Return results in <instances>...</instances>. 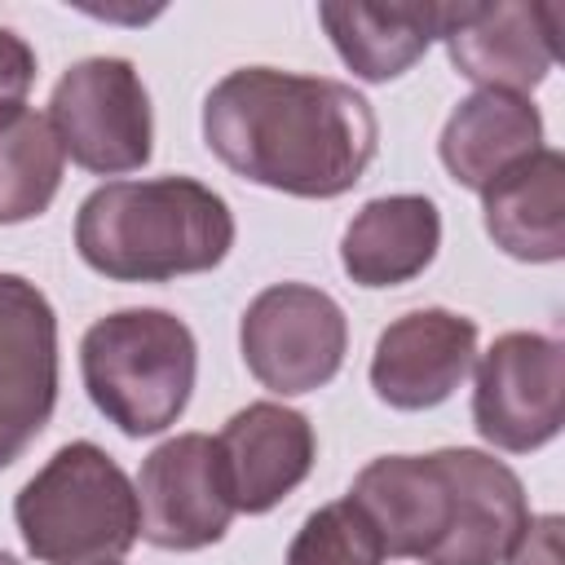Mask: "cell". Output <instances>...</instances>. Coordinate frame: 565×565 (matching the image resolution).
<instances>
[{"label": "cell", "mask_w": 565, "mask_h": 565, "mask_svg": "<svg viewBox=\"0 0 565 565\" xmlns=\"http://www.w3.org/2000/svg\"><path fill=\"white\" fill-rule=\"evenodd\" d=\"M503 565H565V547H561V516H530L521 543L512 547V556Z\"/></svg>", "instance_id": "44dd1931"}, {"label": "cell", "mask_w": 565, "mask_h": 565, "mask_svg": "<svg viewBox=\"0 0 565 565\" xmlns=\"http://www.w3.org/2000/svg\"><path fill=\"white\" fill-rule=\"evenodd\" d=\"M543 150V115L530 97L516 93H494V88H477L468 93L437 141V154L446 163V172L463 185V190H486L499 172H508L512 163H521L525 154Z\"/></svg>", "instance_id": "e0dca14e"}, {"label": "cell", "mask_w": 565, "mask_h": 565, "mask_svg": "<svg viewBox=\"0 0 565 565\" xmlns=\"http://www.w3.org/2000/svg\"><path fill=\"white\" fill-rule=\"evenodd\" d=\"M216 455L234 512L260 516L313 472L318 437L313 424L282 402H247L216 433Z\"/></svg>", "instance_id": "4fadbf2b"}, {"label": "cell", "mask_w": 565, "mask_h": 565, "mask_svg": "<svg viewBox=\"0 0 565 565\" xmlns=\"http://www.w3.org/2000/svg\"><path fill=\"white\" fill-rule=\"evenodd\" d=\"M62 154L97 177L137 172L154 154L150 93L128 57H84L49 93Z\"/></svg>", "instance_id": "8992f818"}, {"label": "cell", "mask_w": 565, "mask_h": 565, "mask_svg": "<svg viewBox=\"0 0 565 565\" xmlns=\"http://www.w3.org/2000/svg\"><path fill=\"white\" fill-rule=\"evenodd\" d=\"M0 565H18V556H9V552L0 547Z\"/></svg>", "instance_id": "7402d4cb"}, {"label": "cell", "mask_w": 565, "mask_h": 565, "mask_svg": "<svg viewBox=\"0 0 565 565\" xmlns=\"http://www.w3.org/2000/svg\"><path fill=\"white\" fill-rule=\"evenodd\" d=\"M203 141L252 185L296 199H340L371 168L380 124L353 84L238 66L203 97Z\"/></svg>", "instance_id": "6da1fadb"}, {"label": "cell", "mask_w": 565, "mask_h": 565, "mask_svg": "<svg viewBox=\"0 0 565 565\" xmlns=\"http://www.w3.org/2000/svg\"><path fill=\"white\" fill-rule=\"evenodd\" d=\"M349 499L375 525L384 556L424 565H503L530 525L521 477L468 446L433 455H380Z\"/></svg>", "instance_id": "7a4b0ae2"}, {"label": "cell", "mask_w": 565, "mask_h": 565, "mask_svg": "<svg viewBox=\"0 0 565 565\" xmlns=\"http://www.w3.org/2000/svg\"><path fill=\"white\" fill-rule=\"evenodd\" d=\"M486 234L516 260L552 265L565 256V154L543 146L481 190Z\"/></svg>", "instance_id": "9a60e30c"}, {"label": "cell", "mask_w": 565, "mask_h": 565, "mask_svg": "<svg viewBox=\"0 0 565 565\" xmlns=\"http://www.w3.org/2000/svg\"><path fill=\"white\" fill-rule=\"evenodd\" d=\"M459 4L415 0V4H318V22L327 26L340 62L366 79L388 84L406 75L433 40H446V31L459 22Z\"/></svg>", "instance_id": "5bb4252c"}, {"label": "cell", "mask_w": 565, "mask_h": 565, "mask_svg": "<svg viewBox=\"0 0 565 565\" xmlns=\"http://www.w3.org/2000/svg\"><path fill=\"white\" fill-rule=\"evenodd\" d=\"M441 247V212L428 194H384L353 212L340 238V265L358 287H397L419 278Z\"/></svg>", "instance_id": "2e32d148"}, {"label": "cell", "mask_w": 565, "mask_h": 565, "mask_svg": "<svg viewBox=\"0 0 565 565\" xmlns=\"http://www.w3.org/2000/svg\"><path fill=\"white\" fill-rule=\"evenodd\" d=\"M238 349L269 393L296 397L335 380L349 353V322L322 287L274 282L243 309Z\"/></svg>", "instance_id": "52a82bcc"}, {"label": "cell", "mask_w": 565, "mask_h": 565, "mask_svg": "<svg viewBox=\"0 0 565 565\" xmlns=\"http://www.w3.org/2000/svg\"><path fill=\"white\" fill-rule=\"evenodd\" d=\"M141 539L163 552H199L225 539L234 521L216 437L177 433L141 459L137 472Z\"/></svg>", "instance_id": "9c48e42d"}, {"label": "cell", "mask_w": 565, "mask_h": 565, "mask_svg": "<svg viewBox=\"0 0 565 565\" xmlns=\"http://www.w3.org/2000/svg\"><path fill=\"white\" fill-rule=\"evenodd\" d=\"M556 4L463 0L459 22L446 31V53L455 71L477 88L525 97L556 66Z\"/></svg>", "instance_id": "7c38bea8"}, {"label": "cell", "mask_w": 565, "mask_h": 565, "mask_svg": "<svg viewBox=\"0 0 565 565\" xmlns=\"http://www.w3.org/2000/svg\"><path fill=\"white\" fill-rule=\"evenodd\" d=\"M477 322L455 309H411L393 318L371 353V388L393 411L441 406L472 371Z\"/></svg>", "instance_id": "8fae6325"}, {"label": "cell", "mask_w": 565, "mask_h": 565, "mask_svg": "<svg viewBox=\"0 0 565 565\" xmlns=\"http://www.w3.org/2000/svg\"><path fill=\"white\" fill-rule=\"evenodd\" d=\"M234 247L230 203L194 177L97 185L75 212L79 260L110 282H172L216 269Z\"/></svg>", "instance_id": "3957f363"}, {"label": "cell", "mask_w": 565, "mask_h": 565, "mask_svg": "<svg viewBox=\"0 0 565 565\" xmlns=\"http://www.w3.org/2000/svg\"><path fill=\"white\" fill-rule=\"evenodd\" d=\"M194 371V331L168 309H115L79 340L84 388L128 437H154L177 424L190 406Z\"/></svg>", "instance_id": "5b68a950"}, {"label": "cell", "mask_w": 565, "mask_h": 565, "mask_svg": "<svg viewBox=\"0 0 565 565\" xmlns=\"http://www.w3.org/2000/svg\"><path fill=\"white\" fill-rule=\"evenodd\" d=\"M282 565H384V543L362 508L344 494L305 516Z\"/></svg>", "instance_id": "d6986e66"}, {"label": "cell", "mask_w": 565, "mask_h": 565, "mask_svg": "<svg viewBox=\"0 0 565 565\" xmlns=\"http://www.w3.org/2000/svg\"><path fill=\"white\" fill-rule=\"evenodd\" d=\"M565 419V344L543 331H503L477 362L472 424L508 450L530 455L561 433Z\"/></svg>", "instance_id": "ba28073f"}, {"label": "cell", "mask_w": 565, "mask_h": 565, "mask_svg": "<svg viewBox=\"0 0 565 565\" xmlns=\"http://www.w3.org/2000/svg\"><path fill=\"white\" fill-rule=\"evenodd\" d=\"M57 406V313L49 296L0 274V468L44 433Z\"/></svg>", "instance_id": "30bf717a"}, {"label": "cell", "mask_w": 565, "mask_h": 565, "mask_svg": "<svg viewBox=\"0 0 565 565\" xmlns=\"http://www.w3.org/2000/svg\"><path fill=\"white\" fill-rule=\"evenodd\" d=\"M62 141L44 115L26 106L0 115V225L49 212L62 185Z\"/></svg>", "instance_id": "ac0fdd59"}, {"label": "cell", "mask_w": 565, "mask_h": 565, "mask_svg": "<svg viewBox=\"0 0 565 565\" xmlns=\"http://www.w3.org/2000/svg\"><path fill=\"white\" fill-rule=\"evenodd\" d=\"M31 84H35V49L18 31L0 26V115L22 110Z\"/></svg>", "instance_id": "ffe728a7"}, {"label": "cell", "mask_w": 565, "mask_h": 565, "mask_svg": "<svg viewBox=\"0 0 565 565\" xmlns=\"http://www.w3.org/2000/svg\"><path fill=\"white\" fill-rule=\"evenodd\" d=\"M97 565H119V561H97Z\"/></svg>", "instance_id": "603a6c76"}, {"label": "cell", "mask_w": 565, "mask_h": 565, "mask_svg": "<svg viewBox=\"0 0 565 565\" xmlns=\"http://www.w3.org/2000/svg\"><path fill=\"white\" fill-rule=\"evenodd\" d=\"M13 525L40 565L119 561L141 534L137 486L102 446L66 441L18 490Z\"/></svg>", "instance_id": "277c9868"}]
</instances>
